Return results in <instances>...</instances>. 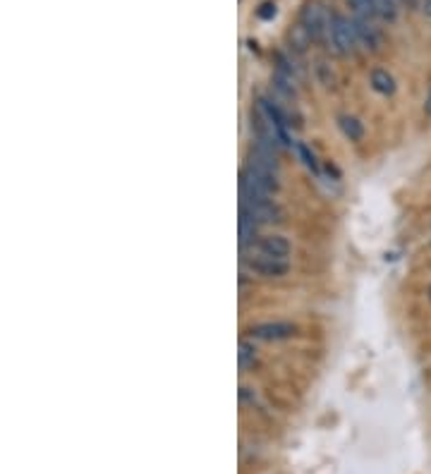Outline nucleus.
I'll return each mask as SVG.
<instances>
[{"label": "nucleus", "instance_id": "f257e3e1", "mask_svg": "<svg viewBox=\"0 0 431 474\" xmlns=\"http://www.w3.org/2000/svg\"><path fill=\"white\" fill-rule=\"evenodd\" d=\"M276 173L261 171V168L247 166L240 175V197L242 202H271L276 192Z\"/></svg>", "mask_w": 431, "mask_h": 474}, {"label": "nucleus", "instance_id": "f03ea898", "mask_svg": "<svg viewBox=\"0 0 431 474\" xmlns=\"http://www.w3.org/2000/svg\"><path fill=\"white\" fill-rule=\"evenodd\" d=\"M326 44L329 48L338 53V55H350L354 53V48L359 46V37H357V29H354V22H350L347 17L333 15L329 29H326Z\"/></svg>", "mask_w": 431, "mask_h": 474}, {"label": "nucleus", "instance_id": "7ed1b4c3", "mask_svg": "<svg viewBox=\"0 0 431 474\" xmlns=\"http://www.w3.org/2000/svg\"><path fill=\"white\" fill-rule=\"evenodd\" d=\"M331 20H333V15L329 13V8L321 0H310L300 13V25L310 32L312 39H324Z\"/></svg>", "mask_w": 431, "mask_h": 474}, {"label": "nucleus", "instance_id": "20e7f679", "mask_svg": "<svg viewBox=\"0 0 431 474\" xmlns=\"http://www.w3.org/2000/svg\"><path fill=\"white\" fill-rule=\"evenodd\" d=\"M244 263H247L249 271L259 273V276L266 278H278L288 273V261L278 259V256H269V254H261V251H254L252 256H244Z\"/></svg>", "mask_w": 431, "mask_h": 474}, {"label": "nucleus", "instance_id": "39448f33", "mask_svg": "<svg viewBox=\"0 0 431 474\" xmlns=\"http://www.w3.org/2000/svg\"><path fill=\"white\" fill-rule=\"evenodd\" d=\"M240 216L256 225L276 223V220H281V209L273 202H240Z\"/></svg>", "mask_w": 431, "mask_h": 474}, {"label": "nucleus", "instance_id": "423d86ee", "mask_svg": "<svg viewBox=\"0 0 431 474\" xmlns=\"http://www.w3.org/2000/svg\"><path fill=\"white\" fill-rule=\"evenodd\" d=\"M254 338H261V341H285V338H293L297 329L293 324H285V321H269V324H256L252 326Z\"/></svg>", "mask_w": 431, "mask_h": 474}, {"label": "nucleus", "instance_id": "0eeeda50", "mask_svg": "<svg viewBox=\"0 0 431 474\" xmlns=\"http://www.w3.org/2000/svg\"><path fill=\"white\" fill-rule=\"evenodd\" d=\"M254 251H261V254L269 256H278V259H285L290 254V242L283 235H266L261 239H256L252 244Z\"/></svg>", "mask_w": 431, "mask_h": 474}, {"label": "nucleus", "instance_id": "6e6552de", "mask_svg": "<svg viewBox=\"0 0 431 474\" xmlns=\"http://www.w3.org/2000/svg\"><path fill=\"white\" fill-rule=\"evenodd\" d=\"M369 84H371V89L383 93V96H391L395 91V79L386 72V70H374V72L369 74Z\"/></svg>", "mask_w": 431, "mask_h": 474}, {"label": "nucleus", "instance_id": "1a4fd4ad", "mask_svg": "<svg viewBox=\"0 0 431 474\" xmlns=\"http://www.w3.org/2000/svg\"><path fill=\"white\" fill-rule=\"evenodd\" d=\"M338 125H340L343 134H345L350 142H359V139H362L364 127L357 118H352V115H340V118H338Z\"/></svg>", "mask_w": 431, "mask_h": 474}, {"label": "nucleus", "instance_id": "9d476101", "mask_svg": "<svg viewBox=\"0 0 431 474\" xmlns=\"http://www.w3.org/2000/svg\"><path fill=\"white\" fill-rule=\"evenodd\" d=\"M347 3H350V8L354 13V20H366V22L378 20L374 5H371V0H347Z\"/></svg>", "mask_w": 431, "mask_h": 474}, {"label": "nucleus", "instance_id": "9b49d317", "mask_svg": "<svg viewBox=\"0 0 431 474\" xmlns=\"http://www.w3.org/2000/svg\"><path fill=\"white\" fill-rule=\"evenodd\" d=\"M378 20L393 22L398 17V0H371Z\"/></svg>", "mask_w": 431, "mask_h": 474}, {"label": "nucleus", "instance_id": "f8f14e48", "mask_svg": "<svg viewBox=\"0 0 431 474\" xmlns=\"http://www.w3.org/2000/svg\"><path fill=\"white\" fill-rule=\"evenodd\" d=\"M240 367L242 369H247V367H252L254 364V360H256V350L252 348L249 343H240Z\"/></svg>", "mask_w": 431, "mask_h": 474}, {"label": "nucleus", "instance_id": "ddd939ff", "mask_svg": "<svg viewBox=\"0 0 431 474\" xmlns=\"http://www.w3.org/2000/svg\"><path fill=\"white\" fill-rule=\"evenodd\" d=\"M256 15H259L261 20H273V17H276V5H273V3H264L259 10H256Z\"/></svg>", "mask_w": 431, "mask_h": 474}, {"label": "nucleus", "instance_id": "4468645a", "mask_svg": "<svg viewBox=\"0 0 431 474\" xmlns=\"http://www.w3.org/2000/svg\"><path fill=\"white\" fill-rule=\"evenodd\" d=\"M297 151H300V156L305 158V163H307V166H310L312 171H317V161H314V156L310 154V151H307L305 146H300V149H297Z\"/></svg>", "mask_w": 431, "mask_h": 474}, {"label": "nucleus", "instance_id": "2eb2a0df", "mask_svg": "<svg viewBox=\"0 0 431 474\" xmlns=\"http://www.w3.org/2000/svg\"><path fill=\"white\" fill-rule=\"evenodd\" d=\"M422 8H424V15H429V17H431V0H424Z\"/></svg>", "mask_w": 431, "mask_h": 474}, {"label": "nucleus", "instance_id": "dca6fc26", "mask_svg": "<svg viewBox=\"0 0 431 474\" xmlns=\"http://www.w3.org/2000/svg\"><path fill=\"white\" fill-rule=\"evenodd\" d=\"M424 110H427V115H431V91H429V96H427V103H424Z\"/></svg>", "mask_w": 431, "mask_h": 474}, {"label": "nucleus", "instance_id": "f3484780", "mask_svg": "<svg viewBox=\"0 0 431 474\" xmlns=\"http://www.w3.org/2000/svg\"><path fill=\"white\" fill-rule=\"evenodd\" d=\"M429 295H431V285H429Z\"/></svg>", "mask_w": 431, "mask_h": 474}]
</instances>
